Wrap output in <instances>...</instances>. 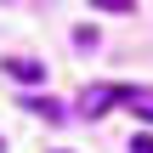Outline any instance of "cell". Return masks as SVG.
<instances>
[{
  "label": "cell",
  "instance_id": "6da1fadb",
  "mask_svg": "<svg viewBox=\"0 0 153 153\" xmlns=\"http://www.w3.org/2000/svg\"><path fill=\"white\" fill-rule=\"evenodd\" d=\"M114 102H125V85H91V91H79V114L85 119H102Z\"/></svg>",
  "mask_w": 153,
  "mask_h": 153
},
{
  "label": "cell",
  "instance_id": "7a4b0ae2",
  "mask_svg": "<svg viewBox=\"0 0 153 153\" xmlns=\"http://www.w3.org/2000/svg\"><path fill=\"white\" fill-rule=\"evenodd\" d=\"M6 74L23 79V85H40L45 79V62H28V57H6Z\"/></svg>",
  "mask_w": 153,
  "mask_h": 153
},
{
  "label": "cell",
  "instance_id": "3957f363",
  "mask_svg": "<svg viewBox=\"0 0 153 153\" xmlns=\"http://www.w3.org/2000/svg\"><path fill=\"white\" fill-rule=\"evenodd\" d=\"M23 108H28V114H40L45 125H62V114H68V108H62V102H51V97H28Z\"/></svg>",
  "mask_w": 153,
  "mask_h": 153
},
{
  "label": "cell",
  "instance_id": "277c9868",
  "mask_svg": "<svg viewBox=\"0 0 153 153\" xmlns=\"http://www.w3.org/2000/svg\"><path fill=\"white\" fill-rule=\"evenodd\" d=\"M125 102H131V114H136V119H148V125H153V91H136V85H125Z\"/></svg>",
  "mask_w": 153,
  "mask_h": 153
},
{
  "label": "cell",
  "instance_id": "5b68a950",
  "mask_svg": "<svg viewBox=\"0 0 153 153\" xmlns=\"http://www.w3.org/2000/svg\"><path fill=\"white\" fill-rule=\"evenodd\" d=\"M97 6H102V11H131L136 0H97Z\"/></svg>",
  "mask_w": 153,
  "mask_h": 153
},
{
  "label": "cell",
  "instance_id": "8992f818",
  "mask_svg": "<svg viewBox=\"0 0 153 153\" xmlns=\"http://www.w3.org/2000/svg\"><path fill=\"white\" fill-rule=\"evenodd\" d=\"M131 153H153V136H148V131H142V136L131 142Z\"/></svg>",
  "mask_w": 153,
  "mask_h": 153
}]
</instances>
